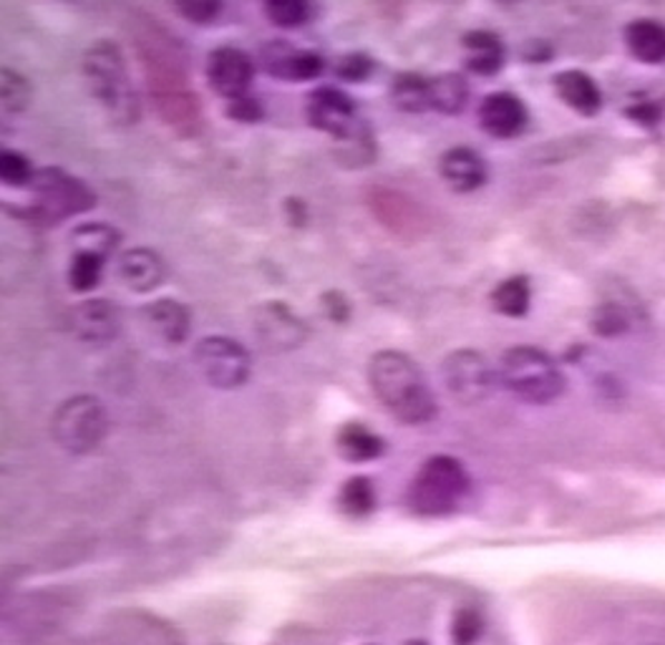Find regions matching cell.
<instances>
[{"instance_id": "41", "label": "cell", "mask_w": 665, "mask_h": 645, "mask_svg": "<svg viewBox=\"0 0 665 645\" xmlns=\"http://www.w3.org/2000/svg\"><path fill=\"white\" fill-rule=\"evenodd\" d=\"M552 56V48H549L547 41H527L525 46V59L529 63H542Z\"/></svg>"}, {"instance_id": "5", "label": "cell", "mask_w": 665, "mask_h": 645, "mask_svg": "<svg viewBox=\"0 0 665 645\" xmlns=\"http://www.w3.org/2000/svg\"><path fill=\"white\" fill-rule=\"evenodd\" d=\"M499 381L517 399L535 407H545L560 399L567 389V379L557 361L537 345H512L499 361Z\"/></svg>"}, {"instance_id": "20", "label": "cell", "mask_w": 665, "mask_h": 645, "mask_svg": "<svg viewBox=\"0 0 665 645\" xmlns=\"http://www.w3.org/2000/svg\"><path fill=\"white\" fill-rule=\"evenodd\" d=\"M552 84L557 96H560L573 111L583 114V117H595V114L603 109V94L597 89V84L590 74L567 69L557 74Z\"/></svg>"}, {"instance_id": "3", "label": "cell", "mask_w": 665, "mask_h": 645, "mask_svg": "<svg viewBox=\"0 0 665 645\" xmlns=\"http://www.w3.org/2000/svg\"><path fill=\"white\" fill-rule=\"evenodd\" d=\"M81 69L94 99L101 104L106 117L119 127H134L141 117V101L131 84L127 56H124L121 46L109 41V38H99L84 51Z\"/></svg>"}, {"instance_id": "1", "label": "cell", "mask_w": 665, "mask_h": 645, "mask_svg": "<svg viewBox=\"0 0 665 645\" xmlns=\"http://www.w3.org/2000/svg\"><path fill=\"white\" fill-rule=\"evenodd\" d=\"M137 53L159 119L179 134H197L202 127V104L189 84L179 43L149 21L137 33Z\"/></svg>"}, {"instance_id": "17", "label": "cell", "mask_w": 665, "mask_h": 645, "mask_svg": "<svg viewBox=\"0 0 665 645\" xmlns=\"http://www.w3.org/2000/svg\"><path fill=\"white\" fill-rule=\"evenodd\" d=\"M439 175L459 195H469L487 185L489 167L477 149L451 147L439 157Z\"/></svg>"}, {"instance_id": "24", "label": "cell", "mask_w": 665, "mask_h": 645, "mask_svg": "<svg viewBox=\"0 0 665 645\" xmlns=\"http://www.w3.org/2000/svg\"><path fill=\"white\" fill-rule=\"evenodd\" d=\"M625 43L635 59L643 63L665 61V26L658 21H633L625 28Z\"/></svg>"}, {"instance_id": "12", "label": "cell", "mask_w": 665, "mask_h": 645, "mask_svg": "<svg viewBox=\"0 0 665 645\" xmlns=\"http://www.w3.org/2000/svg\"><path fill=\"white\" fill-rule=\"evenodd\" d=\"M207 81L212 91L222 96L225 101L250 96V86L255 81L253 56L233 43L217 46L207 56Z\"/></svg>"}, {"instance_id": "11", "label": "cell", "mask_w": 665, "mask_h": 645, "mask_svg": "<svg viewBox=\"0 0 665 645\" xmlns=\"http://www.w3.org/2000/svg\"><path fill=\"white\" fill-rule=\"evenodd\" d=\"M305 119L313 129L343 141L359 131L365 119L359 114V104L339 86H317L305 99Z\"/></svg>"}, {"instance_id": "37", "label": "cell", "mask_w": 665, "mask_h": 645, "mask_svg": "<svg viewBox=\"0 0 665 645\" xmlns=\"http://www.w3.org/2000/svg\"><path fill=\"white\" fill-rule=\"evenodd\" d=\"M321 311L331 323L345 325L353 315V305L349 301V295H345L343 291H339V287H331V291H325L321 295Z\"/></svg>"}, {"instance_id": "13", "label": "cell", "mask_w": 665, "mask_h": 645, "mask_svg": "<svg viewBox=\"0 0 665 645\" xmlns=\"http://www.w3.org/2000/svg\"><path fill=\"white\" fill-rule=\"evenodd\" d=\"M253 323L257 341L263 343L267 351H295L301 349L307 339V325L303 323V317L283 301L260 303L255 307Z\"/></svg>"}, {"instance_id": "18", "label": "cell", "mask_w": 665, "mask_h": 645, "mask_svg": "<svg viewBox=\"0 0 665 645\" xmlns=\"http://www.w3.org/2000/svg\"><path fill=\"white\" fill-rule=\"evenodd\" d=\"M119 277L134 293H151L167 277V265L151 247H129L119 255Z\"/></svg>"}, {"instance_id": "29", "label": "cell", "mask_w": 665, "mask_h": 645, "mask_svg": "<svg viewBox=\"0 0 665 645\" xmlns=\"http://www.w3.org/2000/svg\"><path fill=\"white\" fill-rule=\"evenodd\" d=\"M339 507L349 517H369L375 509V487L369 477L345 479L339 495Z\"/></svg>"}, {"instance_id": "6", "label": "cell", "mask_w": 665, "mask_h": 645, "mask_svg": "<svg viewBox=\"0 0 665 645\" xmlns=\"http://www.w3.org/2000/svg\"><path fill=\"white\" fill-rule=\"evenodd\" d=\"M471 477L459 459L449 455L429 457L411 479L407 502L413 515L447 517L464 505Z\"/></svg>"}, {"instance_id": "31", "label": "cell", "mask_w": 665, "mask_h": 645, "mask_svg": "<svg viewBox=\"0 0 665 645\" xmlns=\"http://www.w3.org/2000/svg\"><path fill=\"white\" fill-rule=\"evenodd\" d=\"M265 16L277 28H303L311 23L315 11L305 0H270L265 3Z\"/></svg>"}, {"instance_id": "33", "label": "cell", "mask_w": 665, "mask_h": 645, "mask_svg": "<svg viewBox=\"0 0 665 645\" xmlns=\"http://www.w3.org/2000/svg\"><path fill=\"white\" fill-rule=\"evenodd\" d=\"M0 81H3L0 91H3L6 111H11V114L26 111L28 104H31V96H33L31 81H28L26 76L18 74L16 69H8V66L0 71Z\"/></svg>"}, {"instance_id": "38", "label": "cell", "mask_w": 665, "mask_h": 645, "mask_svg": "<svg viewBox=\"0 0 665 645\" xmlns=\"http://www.w3.org/2000/svg\"><path fill=\"white\" fill-rule=\"evenodd\" d=\"M481 635V618L477 610L464 608L457 613L454 625H451V641L457 645H475Z\"/></svg>"}, {"instance_id": "30", "label": "cell", "mask_w": 665, "mask_h": 645, "mask_svg": "<svg viewBox=\"0 0 665 645\" xmlns=\"http://www.w3.org/2000/svg\"><path fill=\"white\" fill-rule=\"evenodd\" d=\"M104 263L99 255L94 253H81V250H74L71 267H69V285L74 293H91L101 281Z\"/></svg>"}, {"instance_id": "2", "label": "cell", "mask_w": 665, "mask_h": 645, "mask_svg": "<svg viewBox=\"0 0 665 645\" xmlns=\"http://www.w3.org/2000/svg\"><path fill=\"white\" fill-rule=\"evenodd\" d=\"M369 383L383 409L409 427L437 419V397L409 353L385 349L369 361Z\"/></svg>"}, {"instance_id": "42", "label": "cell", "mask_w": 665, "mask_h": 645, "mask_svg": "<svg viewBox=\"0 0 665 645\" xmlns=\"http://www.w3.org/2000/svg\"><path fill=\"white\" fill-rule=\"evenodd\" d=\"M409 645H427V643H421V641H417V643H409Z\"/></svg>"}, {"instance_id": "40", "label": "cell", "mask_w": 665, "mask_h": 645, "mask_svg": "<svg viewBox=\"0 0 665 645\" xmlns=\"http://www.w3.org/2000/svg\"><path fill=\"white\" fill-rule=\"evenodd\" d=\"M283 212H285V219L293 227H303L307 223V217H311V209H307V205L301 197H287L283 202Z\"/></svg>"}, {"instance_id": "36", "label": "cell", "mask_w": 665, "mask_h": 645, "mask_svg": "<svg viewBox=\"0 0 665 645\" xmlns=\"http://www.w3.org/2000/svg\"><path fill=\"white\" fill-rule=\"evenodd\" d=\"M175 8L185 21L195 26H209L222 13V3L217 0H179Z\"/></svg>"}, {"instance_id": "19", "label": "cell", "mask_w": 665, "mask_h": 645, "mask_svg": "<svg viewBox=\"0 0 665 645\" xmlns=\"http://www.w3.org/2000/svg\"><path fill=\"white\" fill-rule=\"evenodd\" d=\"M141 317L149 329L159 335L164 343L179 345L187 341L192 329V313L185 303L175 297H159L141 307Z\"/></svg>"}, {"instance_id": "39", "label": "cell", "mask_w": 665, "mask_h": 645, "mask_svg": "<svg viewBox=\"0 0 665 645\" xmlns=\"http://www.w3.org/2000/svg\"><path fill=\"white\" fill-rule=\"evenodd\" d=\"M225 117L239 124H257L265 117V111H263V104H260L255 96H243V99L227 101Z\"/></svg>"}, {"instance_id": "15", "label": "cell", "mask_w": 665, "mask_h": 645, "mask_svg": "<svg viewBox=\"0 0 665 645\" xmlns=\"http://www.w3.org/2000/svg\"><path fill=\"white\" fill-rule=\"evenodd\" d=\"M479 127L495 139H515L527 129L529 111L519 96L509 91H495L481 99L477 109Z\"/></svg>"}, {"instance_id": "26", "label": "cell", "mask_w": 665, "mask_h": 645, "mask_svg": "<svg viewBox=\"0 0 665 645\" xmlns=\"http://www.w3.org/2000/svg\"><path fill=\"white\" fill-rule=\"evenodd\" d=\"M532 305V285L525 275H512L491 291V307L507 317H525Z\"/></svg>"}, {"instance_id": "7", "label": "cell", "mask_w": 665, "mask_h": 645, "mask_svg": "<svg viewBox=\"0 0 665 645\" xmlns=\"http://www.w3.org/2000/svg\"><path fill=\"white\" fill-rule=\"evenodd\" d=\"M51 434L69 455H91L109 434L104 403L91 393L66 399L51 417Z\"/></svg>"}, {"instance_id": "28", "label": "cell", "mask_w": 665, "mask_h": 645, "mask_svg": "<svg viewBox=\"0 0 665 645\" xmlns=\"http://www.w3.org/2000/svg\"><path fill=\"white\" fill-rule=\"evenodd\" d=\"M335 159H339L343 167H353V169L373 165L375 162V137L369 127V121H365L363 127L353 134V137L335 144Z\"/></svg>"}, {"instance_id": "16", "label": "cell", "mask_w": 665, "mask_h": 645, "mask_svg": "<svg viewBox=\"0 0 665 645\" xmlns=\"http://www.w3.org/2000/svg\"><path fill=\"white\" fill-rule=\"evenodd\" d=\"M71 331L84 343H111L121 331V311L114 301L91 297V301H84L71 311Z\"/></svg>"}, {"instance_id": "35", "label": "cell", "mask_w": 665, "mask_h": 645, "mask_svg": "<svg viewBox=\"0 0 665 645\" xmlns=\"http://www.w3.org/2000/svg\"><path fill=\"white\" fill-rule=\"evenodd\" d=\"M373 71H375V61L369 53H361V51L343 53L341 59L333 63V74L339 76L341 81H349V84L369 81Z\"/></svg>"}, {"instance_id": "14", "label": "cell", "mask_w": 665, "mask_h": 645, "mask_svg": "<svg viewBox=\"0 0 665 645\" xmlns=\"http://www.w3.org/2000/svg\"><path fill=\"white\" fill-rule=\"evenodd\" d=\"M263 69L281 81H313L325 71L321 53L297 48L285 38H273L260 48Z\"/></svg>"}, {"instance_id": "10", "label": "cell", "mask_w": 665, "mask_h": 645, "mask_svg": "<svg viewBox=\"0 0 665 645\" xmlns=\"http://www.w3.org/2000/svg\"><path fill=\"white\" fill-rule=\"evenodd\" d=\"M371 215L379 219L383 229H389L393 237L403 243H417L431 229L429 212L423 209L417 199L409 197L407 192L393 187H371L365 195Z\"/></svg>"}, {"instance_id": "23", "label": "cell", "mask_w": 665, "mask_h": 645, "mask_svg": "<svg viewBox=\"0 0 665 645\" xmlns=\"http://www.w3.org/2000/svg\"><path fill=\"white\" fill-rule=\"evenodd\" d=\"M471 86L461 74H439L431 79V109L443 117H459L467 109Z\"/></svg>"}, {"instance_id": "22", "label": "cell", "mask_w": 665, "mask_h": 645, "mask_svg": "<svg viewBox=\"0 0 665 645\" xmlns=\"http://www.w3.org/2000/svg\"><path fill=\"white\" fill-rule=\"evenodd\" d=\"M461 46L467 51V69L477 76H495L505 66V43L502 38L491 31H469L461 38Z\"/></svg>"}, {"instance_id": "21", "label": "cell", "mask_w": 665, "mask_h": 645, "mask_svg": "<svg viewBox=\"0 0 665 645\" xmlns=\"http://www.w3.org/2000/svg\"><path fill=\"white\" fill-rule=\"evenodd\" d=\"M335 451H339L341 459L351 461V465H365V461L383 457L385 441L373 429L365 427V423L349 421L335 434Z\"/></svg>"}, {"instance_id": "8", "label": "cell", "mask_w": 665, "mask_h": 645, "mask_svg": "<svg viewBox=\"0 0 665 645\" xmlns=\"http://www.w3.org/2000/svg\"><path fill=\"white\" fill-rule=\"evenodd\" d=\"M195 363L202 379L219 391L243 389L253 373V361L245 345L227 335H205L197 341Z\"/></svg>"}, {"instance_id": "4", "label": "cell", "mask_w": 665, "mask_h": 645, "mask_svg": "<svg viewBox=\"0 0 665 645\" xmlns=\"http://www.w3.org/2000/svg\"><path fill=\"white\" fill-rule=\"evenodd\" d=\"M28 189L33 192V199L26 205L13 202L8 212L31 225L53 227L96 207V192L61 167L38 169Z\"/></svg>"}, {"instance_id": "34", "label": "cell", "mask_w": 665, "mask_h": 645, "mask_svg": "<svg viewBox=\"0 0 665 645\" xmlns=\"http://www.w3.org/2000/svg\"><path fill=\"white\" fill-rule=\"evenodd\" d=\"M630 329V313L625 305L603 303L593 313V331L600 335H620Z\"/></svg>"}, {"instance_id": "25", "label": "cell", "mask_w": 665, "mask_h": 645, "mask_svg": "<svg viewBox=\"0 0 665 645\" xmlns=\"http://www.w3.org/2000/svg\"><path fill=\"white\" fill-rule=\"evenodd\" d=\"M391 101L399 111L423 114L431 109V79L429 76L403 71L391 84Z\"/></svg>"}, {"instance_id": "27", "label": "cell", "mask_w": 665, "mask_h": 645, "mask_svg": "<svg viewBox=\"0 0 665 645\" xmlns=\"http://www.w3.org/2000/svg\"><path fill=\"white\" fill-rule=\"evenodd\" d=\"M119 229L106 223H84L71 233V243L81 253H94L101 260H109L119 245Z\"/></svg>"}, {"instance_id": "32", "label": "cell", "mask_w": 665, "mask_h": 645, "mask_svg": "<svg viewBox=\"0 0 665 645\" xmlns=\"http://www.w3.org/2000/svg\"><path fill=\"white\" fill-rule=\"evenodd\" d=\"M36 172L38 169H33V162L28 159L26 154L13 149L0 152V179H3L6 187H13V189L31 187Z\"/></svg>"}, {"instance_id": "9", "label": "cell", "mask_w": 665, "mask_h": 645, "mask_svg": "<svg viewBox=\"0 0 665 645\" xmlns=\"http://www.w3.org/2000/svg\"><path fill=\"white\" fill-rule=\"evenodd\" d=\"M497 371L485 353L475 349L451 351L441 363V381L449 397L461 407H477L487 401L497 387Z\"/></svg>"}]
</instances>
